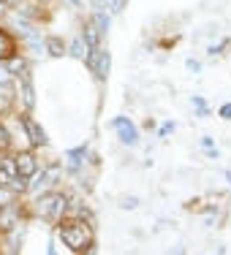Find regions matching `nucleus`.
<instances>
[{
  "label": "nucleus",
  "mask_w": 231,
  "mask_h": 255,
  "mask_svg": "<svg viewBox=\"0 0 231 255\" xmlns=\"http://www.w3.org/2000/svg\"><path fill=\"white\" fill-rule=\"evenodd\" d=\"M125 5H128V0H109V5H106V8L112 11V14H123V11H125Z\"/></svg>",
  "instance_id": "6ab92c4d"
},
{
  "label": "nucleus",
  "mask_w": 231,
  "mask_h": 255,
  "mask_svg": "<svg viewBox=\"0 0 231 255\" xmlns=\"http://www.w3.org/2000/svg\"><path fill=\"white\" fill-rule=\"evenodd\" d=\"M82 38L87 41V46H90V49H93V46H103V33H101V30L95 27L90 19L84 22V27H82Z\"/></svg>",
  "instance_id": "f8f14e48"
},
{
  "label": "nucleus",
  "mask_w": 231,
  "mask_h": 255,
  "mask_svg": "<svg viewBox=\"0 0 231 255\" xmlns=\"http://www.w3.org/2000/svg\"><path fill=\"white\" fill-rule=\"evenodd\" d=\"M172 130H174V123H166L161 128V136H166V133H172Z\"/></svg>",
  "instance_id": "bb28decb"
},
{
  "label": "nucleus",
  "mask_w": 231,
  "mask_h": 255,
  "mask_svg": "<svg viewBox=\"0 0 231 255\" xmlns=\"http://www.w3.org/2000/svg\"><path fill=\"white\" fill-rule=\"evenodd\" d=\"M8 11H11V5L5 3V0H0V19H5V16H8Z\"/></svg>",
  "instance_id": "b1692460"
},
{
  "label": "nucleus",
  "mask_w": 231,
  "mask_h": 255,
  "mask_svg": "<svg viewBox=\"0 0 231 255\" xmlns=\"http://www.w3.org/2000/svg\"><path fill=\"white\" fill-rule=\"evenodd\" d=\"M87 52H90V46H87V41L82 38V33H79L74 41H68V54H71V57L84 60V57H87Z\"/></svg>",
  "instance_id": "4468645a"
},
{
  "label": "nucleus",
  "mask_w": 231,
  "mask_h": 255,
  "mask_svg": "<svg viewBox=\"0 0 231 255\" xmlns=\"http://www.w3.org/2000/svg\"><path fill=\"white\" fill-rule=\"evenodd\" d=\"M27 177H22V174H14L11 177V182H8V190L14 193V196H22V193H27Z\"/></svg>",
  "instance_id": "f3484780"
},
{
  "label": "nucleus",
  "mask_w": 231,
  "mask_h": 255,
  "mask_svg": "<svg viewBox=\"0 0 231 255\" xmlns=\"http://www.w3.org/2000/svg\"><path fill=\"white\" fill-rule=\"evenodd\" d=\"M22 220V206L8 201L0 206V234H8V231H14L16 226H19Z\"/></svg>",
  "instance_id": "20e7f679"
},
{
  "label": "nucleus",
  "mask_w": 231,
  "mask_h": 255,
  "mask_svg": "<svg viewBox=\"0 0 231 255\" xmlns=\"http://www.w3.org/2000/svg\"><path fill=\"white\" fill-rule=\"evenodd\" d=\"M185 68H188V71H193V74H196V71H202V65H199L196 60H188V63H185Z\"/></svg>",
  "instance_id": "393cba45"
},
{
  "label": "nucleus",
  "mask_w": 231,
  "mask_h": 255,
  "mask_svg": "<svg viewBox=\"0 0 231 255\" xmlns=\"http://www.w3.org/2000/svg\"><path fill=\"white\" fill-rule=\"evenodd\" d=\"M90 22H93V25L98 27L101 33H103V35H106V30H109V25H112V19H109L106 8H95V14L90 16Z\"/></svg>",
  "instance_id": "dca6fc26"
},
{
  "label": "nucleus",
  "mask_w": 231,
  "mask_h": 255,
  "mask_svg": "<svg viewBox=\"0 0 231 255\" xmlns=\"http://www.w3.org/2000/svg\"><path fill=\"white\" fill-rule=\"evenodd\" d=\"M218 114H221L223 120H231V103H223V106H221V112H218Z\"/></svg>",
  "instance_id": "5701e85b"
},
{
  "label": "nucleus",
  "mask_w": 231,
  "mask_h": 255,
  "mask_svg": "<svg viewBox=\"0 0 231 255\" xmlns=\"http://www.w3.org/2000/svg\"><path fill=\"white\" fill-rule=\"evenodd\" d=\"M112 128L117 130L120 141H123L125 147H136V144H139V130H136V125H133L128 117H117V120H112Z\"/></svg>",
  "instance_id": "39448f33"
},
{
  "label": "nucleus",
  "mask_w": 231,
  "mask_h": 255,
  "mask_svg": "<svg viewBox=\"0 0 231 255\" xmlns=\"http://www.w3.org/2000/svg\"><path fill=\"white\" fill-rule=\"evenodd\" d=\"M109 68H112V54H109L106 49H101V54H98V63H95V71H93V76L98 79V82H106V79H109Z\"/></svg>",
  "instance_id": "ddd939ff"
},
{
  "label": "nucleus",
  "mask_w": 231,
  "mask_h": 255,
  "mask_svg": "<svg viewBox=\"0 0 231 255\" xmlns=\"http://www.w3.org/2000/svg\"><path fill=\"white\" fill-rule=\"evenodd\" d=\"M68 201L71 198L60 190H46V193H38V198L33 201V212L41 217V220H49V223H57L68 215Z\"/></svg>",
  "instance_id": "f03ea898"
},
{
  "label": "nucleus",
  "mask_w": 231,
  "mask_h": 255,
  "mask_svg": "<svg viewBox=\"0 0 231 255\" xmlns=\"http://www.w3.org/2000/svg\"><path fill=\"white\" fill-rule=\"evenodd\" d=\"M19 52V44H16V35L11 33L8 27L0 25V63H5L8 57H14V54Z\"/></svg>",
  "instance_id": "6e6552de"
},
{
  "label": "nucleus",
  "mask_w": 231,
  "mask_h": 255,
  "mask_svg": "<svg viewBox=\"0 0 231 255\" xmlns=\"http://www.w3.org/2000/svg\"><path fill=\"white\" fill-rule=\"evenodd\" d=\"M3 65H5V71H8V74L14 76V79H16V76H25V74H30V63H27L25 57H22L19 52H16L14 57H8Z\"/></svg>",
  "instance_id": "1a4fd4ad"
},
{
  "label": "nucleus",
  "mask_w": 231,
  "mask_h": 255,
  "mask_svg": "<svg viewBox=\"0 0 231 255\" xmlns=\"http://www.w3.org/2000/svg\"><path fill=\"white\" fill-rule=\"evenodd\" d=\"M41 3H46V0H41Z\"/></svg>",
  "instance_id": "7c9ffc66"
},
{
  "label": "nucleus",
  "mask_w": 231,
  "mask_h": 255,
  "mask_svg": "<svg viewBox=\"0 0 231 255\" xmlns=\"http://www.w3.org/2000/svg\"><path fill=\"white\" fill-rule=\"evenodd\" d=\"M226 44H229V41H221L218 46H210V54H212V57H215V54H221V49H223Z\"/></svg>",
  "instance_id": "a878e982"
},
{
  "label": "nucleus",
  "mask_w": 231,
  "mask_h": 255,
  "mask_svg": "<svg viewBox=\"0 0 231 255\" xmlns=\"http://www.w3.org/2000/svg\"><path fill=\"white\" fill-rule=\"evenodd\" d=\"M16 120H19L22 130H25V138L30 141V147H33V149H41V147H46V144H49V138H46V130L41 128V123H38V120H35L30 112H22Z\"/></svg>",
  "instance_id": "7ed1b4c3"
},
{
  "label": "nucleus",
  "mask_w": 231,
  "mask_h": 255,
  "mask_svg": "<svg viewBox=\"0 0 231 255\" xmlns=\"http://www.w3.org/2000/svg\"><path fill=\"white\" fill-rule=\"evenodd\" d=\"M0 84H14V76L8 74V71H5V65L0 63Z\"/></svg>",
  "instance_id": "412c9836"
},
{
  "label": "nucleus",
  "mask_w": 231,
  "mask_h": 255,
  "mask_svg": "<svg viewBox=\"0 0 231 255\" xmlns=\"http://www.w3.org/2000/svg\"><path fill=\"white\" fill-rule=\"evenodd\" d=\"M11 147H14V136L8 133V128L0 123V155H3V152H11Z\"/></svg>",
  "instance_id": "a211bd4d"
},
{
  "label": "nucleus",
  "mask_w": 231,
  "mask_h": 255,
  "mask_svg": "<svg viewBox=\"0 0 231 255\" xmlns=\"http://www.w3.org/2000/svg\"><path fill=\"white\" fill-rule=\"evenodd\" d=\"M226 179H229V182H231V171H226Z\"/></svg>",
  "instance_id": "c756f323"
},
{
  "label": "nucleus",
  "mask_w": 231,
  "mask_h": 255,
  "mask_svg": "<svg viewBox=\"0 0 231 255\" xmlns=\"http://www.w3.org/2000/svg\"><path fill=\"white\" fill-rule=\"evenodd\" d=\"M57 236L71 253H93V247H95L93 223L82 220V217H74V215L57 220Z\"/></svg>",
  "instance_id": "f257e3e1"
},
{
  "label": "nucleus",
  "mask_w": 231,
  "mask_h": 255,
  "mask_svg": "<svg viewBox=\"0 0 231 255\" xmlns=\"http://www.w3.org/2000/svg\"><path fill=\"white\" fill-rule=\"evenodd\" d=\"M16 101H22V106H25V112L35 106V90H33V82H30V74L25 76H16Z\"/></svg>",
  "instance_id": "423d86ee"
},
{
  "label": "nucleus",
  "mask_w": 231,
  "mask_h": 255,
  "mask_svg": "<svg viewBox=\"0 0 231 255\" xmlns=\"http://www.w3.org/2000/svg\"><path fill=\"white\" fill-rule=\"evenodd\" d=\"M120 206H123V209H136V206H139V198H136V196H125L123 201H120Z\"/></svg>",
  "instance_id": "aec40b11"
},
{
  "label": "nucleus",
  "mask_w": 231,
  "mask_h": 255,
  "mask_svg": "<svg viewBox=\"0 0 231 255\" xmlns=\"http://www.w3.org/2000/svg\"><path fill=\"white\" fill-rule=\"evenodd\" d=\"M14 166H16V174H22V177H33L35 171H38V157H35V152H30V149H25V152H14Z\"/></svg>",
  "instance_id": "0eeeda50"
},
{
  "label": "nucleus",
  "mask_w": 231,
  "mask_h": 255,
  "mask_svg": "<svg viewBox=\"0 0 231 255\" xmlns=\"http://www.w3.org/2000/svg\"><path fill=\"white\" fill-rule=\"evenodd\" d=\"M44 46H46V54H49V57H65V54H68V44H65L63 38H57V35L44 38Z\"/></svg>",
  "instance_id": "9b49d317"
},
{
  "label": "nucleus",
  "mask_w": 231,
  "mask_h": 255,
  "mask_svg": "<svg viewBox=\"0 0 231 255\" xmlns=\"http://www.w3.org/2000/svg\"><path fill=\"white\" fill-rule=\"evenodd\" d=\"M193 106H196V112H199V117H204L207 114V106H204V101L199 98V95H193Z\"/></svg>",
  "instance_id": "4be33fe9"
},
{
  "label": "nucleus",
  "mask_w": 231,
  "mask_h": 255,
  "mask_svg": "<svg viewBox=\"0 0 231 255\" xmlns=\"http://www.w3.org/2000/svg\"><path fill=\"white\" fill-rule=\"evenodd\" d=\"M71 5H74V8H82V0H68Z\"/></svg>",
  "instance_id": "c85d7f7f"
},
{
  "label": "nucleus",
  "mask_w": 231,
  "mask_h": 255,
  "mask_svg": "<svg viewBox=\"0 0 231 255\" xmlns=\"http://www.w3.org/2000/svg\"><path fill=\"white\" fill-rule=\"evenodd\" d=\"M65 157H68V160H65V166H68L71 168V171H79V168H82V163H84V157H87V149H71V152L68 155H65Z\"/></svg>",
  "instance_id": "2eb2a0df"
},
{
  "label": "nucleus",
  "mask_w": 231,
  "mask_h": 255,
  "mask_svg": "<svg viewBox=\"0 0 231 255\" xmlns=\"http://www.w3.org/2000/svg\"><path fill=\"white\" fill-rule=\"evenodd\" d=\"M14 103H16L14 87H11V84H0V117H5V114L14 109Z\"/></svg>",
  "instance_id": "9d476101"
},
{
  "label": "nucleus",
  "mask_w": 231,
  "mask_h": 255,
  "mask_svg": "<svg viewBox=\"0 0 231 255\" xmlns=\"http://www.w3.org/2000/svg\"><path fill=\"white\" fill-rule=\"evenodd\" d=\"M90 3H93L95 8H106V5H109V0H90Z\"/></svg>",
  "instance_id": "cd10ccee"
}]
</instances>
